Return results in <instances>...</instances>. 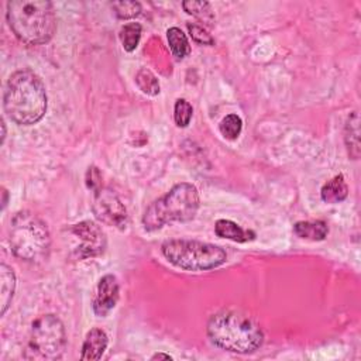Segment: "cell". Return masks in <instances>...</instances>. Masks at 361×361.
Returning a JSON list of instances; mask_svg holds the SVG:
<instances>
[{
    "mask_svg": "<svg viewBox=\"0 0 361 361\" xmlns=\"http://www.w3.org/2000/svg\"><path fill=\"white\" fill-rule=\"evenodd\" d=\"M47 90L41 78L30 70H20L9 78L3 106L10 120L19 126L39 123L47 112Z\"/></svg>",
    "mask_w": 361,
    "mask_h": 361,
    "instance_id": "1",
    "label": "cell"
},
{
    "mask_svg": "<svg viewBox=\"0 0 361 361\" xmlns=\"http://www.w3.org/2000/svg\"><path fill=\"white\" fill-rule=\"evenodd\" d=\"M206 332L215 346L238 354L254 353L264 342L260 324L251 316L233 309L210 316Z\"/></svg>",
    "mask_w": 361,
    "mask_h": 361,
    "instance_id": "2",
    "label": "cell"
},
{
    "mask_svg": "<svg viewBox=\"0 0 361 361\" xmlns=\"http://www.w3.org/2000/svg\"><path fill=\"white\" fill-rule=\"evenodd\" d=\"M6 16L16 37L28 45L48 43L56 30L55 10L47 0H12Z\"/></svg>",
    "mask_w": 361,
    "mask_h": 361,
    "instance_id": "3",
    "label": "cell"
},
{
    "mask_svg": "<svg viewBox=\"0 0 361 361\" xmlns=\"http://www.w3.org/2000/svg\"><path fill=\"white\" fill-rule=\"evenodd\" d=\"M199 209V194L195 185L180 183L167 195L149 203L143 215V226L147 231H156L168 223L188 222L195 218Z\"/></svg>",
    "mask_w": 361,
    "mask_h": 361,
    "instance_id": "4",
    "label": "cell"
},
{
    "mask_svg": "<svg viewBox=\"0 0 361 361\" xmlns=\"http://www.w3.org/2000/svg\"><path fill=\"white\" fill-rule=\"evenodd\" d=\"M9 237L13 254L23 261L40 262L50 254V230L37 215L28 210L13 216Z\"/></svg>",
    "mask_w": 361,
    "mask_h": 361,
    "instance_id": "5",
    "label": "cell"
},
{
    "mask_svg": "<svg viewBox=\"0 0 361 361\" xmlns=\"http://www.w3.org/2000/svg\"><path fill=\"white\" fill-rule=\"evenodd\" d=\"M161 251L168 262L187 271H209L227 261L222 247L196 240H168L161 246Z\"/></svg>",
    "mask_w": 361,
    "mask_h": 361,
    "instance_id": "6",
    "label": "cell"
},
{
    "mask_svg": "<svg viewBox=\"0 0 361 361\" xmlns=\"http://www.w3.org/2000/svg\"><path fill=\"white\" fill-rule=\"evenodd\" d=\"M67 349L65 327L58 316L43 315L32 324L24 357L28 360L54 361L63 357Z\"/></svg>",
    "mask_w": 361,
    "mask_h": 361,
    "instance_id": "7",
    "label": "cell"
},
{
    "mask_svg": "<svg viewBox=\"0 0 361 361\" xmlns=\"http://www.w3.org/2000/svg\"><path fill=\"white\" fill-rule=\"evenodd\" d=\"M92 210L95 218L106 226L117 227L120 230L126 229L129 222L127 209L112 189L102 188L95 192Z\"/></svg>",
    "mask_w": 361,
    "mask_h": 361,
    "instance_id": "8",
    "label": "cell"
},
{
    "mask_svg": "<svg viewBox=\"0 0 361 361\" xmlns=\"http://www.w3.org/2000/svg\"><path fill=\"white\" fill-rule=\"evenodd\" d=\"M71 231L81 240V245L76 249L78 258H92L105 253L107 240L102 227L95 222L83 220L74 225Z\"/></svg>",
    "mask_w": 361,
    "mask_h": 361,
    "instance_id": "9",
    "label": "cell"
},
{
    "mask_svg": "<svg viewBox=\"0 0 361 361\" xmlns=\"http://www.w3.org/2000/svg\"><path fill=\"white\" fill-rule=\"evenodd\" d=\"M118 296H120V285L117 278L112 274L105 276L99 281L94 298L92 308L95 315L101 318L107 316L116 308Z\"/></svg>",
    "mask_w": 361,
    "mask_h": 361,
    "instance_id": "10",
    "label": "cell"
},
{
    "mask_svg": "<svg viewBox=\"0 0 361 361\" xmlns=\"http://www.w3.org/2000/svg\"><path fill=\"white\" fill-rule=\"evenodd\" d=\"M109 344V338L105 330L102 329H92L89 330L85 342L82 344V354L81 358L86 361H96L101 360L103 353L106 351Z\"/></svg>",
    "mask_w": 361,
    "mask_h": 361,
    "instance_id": "11",
    "label": "cell"
},
{
    "mask_svg": "<svg viewBox=\"0 0 361 361\" xmlns=\"http://www.w3.org/2000/svg\"><path fill=\"white\" fill-rule=\"evenodd\" d=\"M16 276L13 268L6 264L0 265V305H2V315H5L12 304V299L16 292Z\"/></svg>",
    "mask_w": 361,
    "mask_h": 361,
    "instance_id": "12",
    "label": "cell"
},
{
    "mask_svg": "<svg viewBox=\"0 0 361 361\" xmlns=\"http://www.w3.org/2000/svg\"><path fill=\"white\" fill-rule=\"evenodd\" d=\"M215 233L219 237L229 238L236 243H247L250 240L256 238V233L251 230H245L240 227L237 223L226 219H220L215 225Z\"/></svg>",
    "mask_w": 361,
    "mask_h": 361,
    "instance_id": "13",
    "label": "cell"
},
{
    "mask_svg": "<svg viewBox=\"0 0 361 361\" xmlns=\"http://www.w3.org/2000/svg\"><path fill=\"white\" fill-rule=\"evenodd\" d=\"M347 195H349V187L343 175H338L327 180L320 191L322 200L326 203H340L347 198Z\"/></svg>",
    "mask_w": 361,
    "mask_h": 361,
    "instance_id": "14",
    "label": "cell"
},
{
    "mask_svg": "<svg viewBox=\"0 0 361 361\" xmlns=\"http://www.w3.org/2000/svg\"><path fill=\"white\" fill-rule=\"evenodd\" d=\"M293 231L300 238L311 240V242H322V240L327 237L329 227H327V223L323 220L298 222L293 226Z\"/></svg>",
    "mask_w": 361,
    "mask_h": 361,
    "instance_id": "15",
    "label": "cell"
},
{
    "mask_svg": "<svg viewBox=\"0 0 361 361\" xmlns=\"http://www.w3.org/2000/svg\"><path fill=\"white\" fill-rule=\"evenodd\" d=\"M167 39H168L169 48H171L174 56L178 59V61H179V59H184L185 56H188L191 54L189 41L180 28L171 27L167 32Z\"/></svg>",
    "mask_w": 361,
    "mask_h": 361,
    "instance_id": "16",
    "label": "cell"
},
{
    "mask_svg": "<svg viewBox=\"0 0 361 361\" xmlns=\"http://www.w3.org/2000/svg\"><path fill=\"white\" fill-rule=\"evenodd\" d=\"M358 114L354 112L351 116H349L346 122V132H344V140L349 149V156L353 160H357L360 156V137H358Z\"/></svg>",
    "mask_w": 361,
    "mask_h": 361,
    "instance_id": "17",
    "label": "cell"
},
{
    "mask_svg": "<svg viewBox=\"0 0 361 361\" xmlns=\"http://www.w3.org/2000/svg\"><path fill=\"white\" fill-rule=\"evenodd\" d=\"M141 32L143 28L138 23H127L120 30V41H122L123 48L127 52H133L137 48L141 39Z\"/></svg>",
    "mask_w": 361,
    "mask_h": 361,
    "instance_id": "18",
    "label": "cell"
},
{
    "mask_svg": "<svg viewBox=\"0 0 361 361\" xmlns=\"http://www.w3.org/2000/svg\"><path fill=\"white\" fill-rule=\"evenodd\" d=\"M219 130H220V133L225 138L236 140V138H238L240 134H242L243 120H242V117L234 114V113L227 114L220 122Z\"/></svg>",
    "mask_w": 361,
    "mask_h": 361,
    "instance_id": "19",
    "label": "cell"
},
{
    "mask_svg": "<svg viewBox=\"0 0 361 361\" xmlns=\"http://www.w3.org/2000/svg\"><path fill=\"white\" fill-rule=\"evenodd\" d=\"M183 6L188 14H192L206 24H212L215 20L214 10L207 2H184Z\"/></svg>",
    "mask_w": 361,
    "mask_h": 361,
    "instance_id": "20",
    "label": "cell"
},
{
    "mask_svg": "<svg viewBox=\"0 0 361 361\" xmlns=\"http://www.w3.org/2000/svg\"><path fill=\"white\" fill-rule=\"evenodd\" d=\"M194 114L192 105L185 99H178L174 107V118L178 127H188Z\"/></svg>",
    "mask_w": 361,
    "mask_h": 361,
    "instance_id": "21",
    "label": "cell"
},
{
    "mask_svg": "<svg viewBox=\"0 0 361 361\" xmlns=\"http://www.w3.org/2000/svg\"><path fill=\"white\" fill-rule=\"evenodd\" d=\"M137 83L140 86V89L143 90L144 94L147 95H158L160 94V83L158 79L147 70H141L137 74Z\"/></svg>",
    "mask_w": 361,
    "mask_h": 361,
    "instance_id": "22",
    "label": "cell"
},
{
    "mask_svg": "<svg viewBox=\"0 0 361 361\" xmlns=\"http://www.w3.org/2000/svg\"><path fill=\"white\" fill-rule=\"evenodd\" d=\"M116 16L118 19H134L141 12V5L138 2H114L112 5Z\"/></svg>",
    "mask_w": 361,
    "mask_h": 361,
    "instance_id": "23",
    "label": "cell"
},
{
    "mask_svg": "<svg viewBox=\"0 0 361 361\" xmlns=\"http://www.w3.org/2000/svg\"><path fill=\"white\" fill-rule=\"evenodd\" d=\"M188 32H189L192 40L198 44H202V45H214L215 44L214 37L206 32V28H203L199 24H195V23L191 24L189 23L188 24Z\"/></svg>",
    "mask_w": 361,
    "mask_h": 361,
    "instance_id": "24",
    "label": "cell"
},
{
    "mask_svg": "<svg viewBox=\"0 0 361 361\" xmlns=\"http://www.w3.org/2000/svg\"><path fill=\"white\" fill-rule=\"evenodd\" d=\"M86 185L89 189H92L94 194L102 189V174L96 167H90L86 172Z\"/></svg>",
    "mask_w": 361,
    "mask_h": 361,
    "instance_id": "25",
    "label": "cell"
},
{
    "mask_svg": "<svg viewBox=\"0 0 361 361\" xmlns=\"http://www.w3.org/2000/svg\"><path fill=\"white\" fill-rule=\"evenodd\" d=\"M160 358H164V360H172V357L169 354H163V353H157L152 357V360H160Z\"/></svg>",
    "mask_w": 361,
    "mask_h": 361,
    "instance_id": "26",
    "label": "cell"
},
{
    "mask_svg": "<svg viewBox=\"0 0 361 361\" xmlns=\"http://www.w3.org/2000/svg\"><path fill=\"white\" fill-rule=\"evenodd\" d=\"M3 194H5V199H3V209H5V206H6V202H8V191L6 189H3Z\"/></svg>",
    "mask_w": 361,
    "mask_h": 361,
    "instance_id": "27",
    "label": "cell"
}]
</instances>
